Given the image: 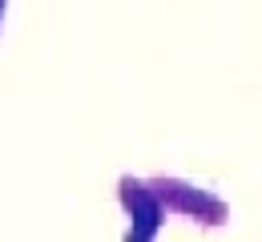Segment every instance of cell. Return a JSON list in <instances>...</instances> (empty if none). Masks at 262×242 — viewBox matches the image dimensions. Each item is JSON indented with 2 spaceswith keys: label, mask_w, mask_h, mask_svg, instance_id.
Masks as SVG:
<instances>
[{
  "label": "cell",
  "mask_w": 262,
  "mask_h": 242,
  "mask_svg": "<svg viewBox=\"0 0 262 242\" xmlns=\"http://www.w3.org/2000/svg\"><path fill=\"white\" fill-rule=\"evenodd\" d=\"M0 20H4V0H0Z\"/></svg>",
  "instance_id": "obj_2"
},
{
  "label": "cell",
  "mask_w": 262,
  "mask_h": 242,
  "mask_svg": "<svg viewBox=\"0 0 262 242\" xmlns=\"http://www.w3.org/2000/svg\"><path fill=\"white\" fill-rule=\"evenodd\" d=\"M154 198L162 202V210H178V214H190V218H202V222H222L226 218V206L218 202V198H210V194H202L194 186H186V182H178V178H158L154 186Z\"/></svg>",
  "instance_id": "obj_1"
}]
</instances>
